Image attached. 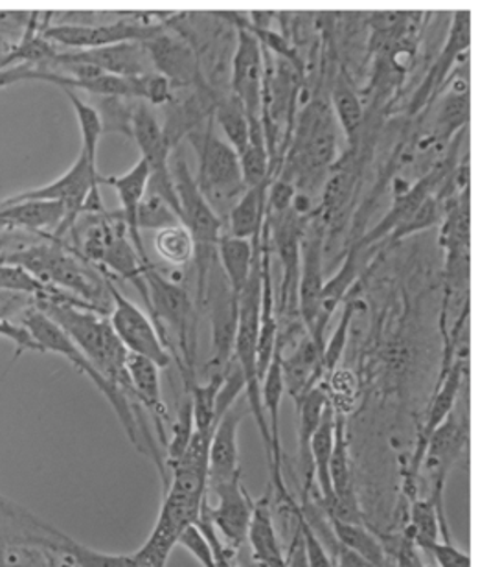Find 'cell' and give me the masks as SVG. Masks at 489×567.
<instances>
[{
  "mask_svg": "<svg viewBox=\"0 0 489 567\" xmlns=\"http://www.w3.org/2000/svg\"><path fill=\"white\" fill-rule=\"evenodd\" d=\"M35 306L69 336L72 343L76 344L85 358L93 363L94 369L111 385H115L125 399L129 400L133 410H136L138 405H136L135 393L131 388L129 374L125 367L127 350L121 343V339L116 338L110 319L98 311L87 310L82 306L54 302V300H38Z\"/></svg>",
  "mask_w": 489,
  "mask_h": 567,
  "instance_id": "obj_1",
  "label": "cell"
},
{
  "mask_svg": "<svg viewBox=\"0 0 489 567\" xmlns=\"http://www.w3.org/2000/svg\"><path fill=\"white\" fill-rule=\"evenodd\" d=\"M19 322H21L22 327L27 328L28 332L32 333L33 339L38 341L41 352H52V354L65 358L74 369L85 374L98 388L100 393L104 394L105 400L110 402L111 408L115 411V415L118 416V421H121L131 444L138 452L146 453V446H144V441H142L141 424H138V419H136L135 410L129 404V400L125 399L124 394L115 385H111L94 369L93 363L85 358V354H83L82 350L77 349L76 344L72 343L69 336L55 322L50 321L49 317L44 316L38 306L27 311Z\"/></svg>",
  "mask_w": 489,
  "mask_h": 567,
  "instance_id": "obj_2",
  "label": "cell"
},
{
  "mask_svg": "<svg viewBox=\"0 0 489 567\" xmlns=\"http://www.w3.org/2000/svg\"><path fill=\"white\" fill-rule=\"evenodd\" d=\"M197 141H199L197 144L199 169H197L196 181L199 190L212 208L219 205L235 207V203L247 190L238 153L229 146V142L218 137L212 118Z\"/></svg>",
  "mask_w": 489,
  "mask_h": 567,
  "instance_id": "obj_3",
  "label": "cell"
},
{
  "mask_svg": "<svg viewBox=\"0 0 489 567\" xmlns=\"http://www.w3.org/2000/svg\"><path fill=\"white\" fill-rule=\"evenodd\" d=\"M169 172L179 202L180 224L190 233L196 249H216L223 236V219L202 196L196 175L180 153L169 157Z\"/></svg>",
  "mask_w": 489,
  "mask_h": 567,
  "instance_id": "obj_4",
  "label": "cell"
},
{
  "mask_svg": "<svg viewBox=\"0 0 489 567\" xmlns=\"http://www.w3.org/2000/svg\"><path fill=\"white\" fill-rule=\"evenodd\" d=\"M164 30L158 22L122 19L107 24H55L44 30L43 38L69 50H93L121 43H147Z\"/></svg>",
  "mask_w": 489,
  "mask_h": 567,
  "instance_id": "obj_5",
  "label": "cell"
},
{
  "mask_svg": "<svg viewBox=\"0 0 489 567\" xmlns=\"http://www.w3.org/2000/svg\"><path fill=\"white\" fill-rule=\"evenodd\" d=\"M111 311L110 322L129 354L142 355L152 360L158 369L171 363V355L164 347L157 328L147 313L133 305L121 289L110 279Z\"/></svg>",
  "mask_w": 489,
  "mask_h": 567,
  "instance_id": "obj_6",
  "label": "cell"
},
{
  "mask_svg": "<svg viewBox=\"0 0 489 567\" xmlns=\"http://www.w3.org/2000/svg\"><path fill=\"white\" fill-rule=\"evenodd\" d=\"M261 41L254 30L241 28L238 33L235 60H232V96L241 105L249 121L263 122V96H266V60Z\"/></svg>",
  "mask_w": 489,
  "mask_h": 567,
  "instance_id": "obj_7",
  "label": "cell"
},
{
  "mask_svg": "<svg viewBox=\"0 0 489 567\" xmlns=\"http://www.w3.org/2000/svg\"><path fill=\"white\" fill-rule=\"evenodd\" d=\"M216 494V505L210 507L207 499L202 503V513L210 519L214 529L221 535L223 546L232 555L243 549L249 535L250 516L254 508V499L245 491L241 480L230 481L223 485L208 486Z\"/></svg>",
  "mask_w": 489,
  "mask_h": 567,
  "instance_id": "obj_8",
  "label": "cell"
},
{
  "mask_svg": "<svg viewBox=\"0 0 489 567\" xmlns=\"http://www.w3.org/2000/svg\"><path fill=\"white\" fill-rule=\"evenodd\" d=\"M58 63H83L105 74L121 78L144 76L155 72L146 43H121L104 47V49L69 50V52L58 50L52 55V60L41 66L58 65Z\"/></svg>",
  "mask_w": 489,
  "mask_h": 567,
  "instance_id": "obj_9",
  "label": "cell"
},
{
  "mask_svg": "<svg viewBox=\"0 0 489 567\" xmlns=\"http://www.w3.org/2000/svg\"><path fill=\"white\" fill-rule=\"evenodd\" d=\"M249 408L232 405L214 425L210 453H208V486L223 485L241 480L238 431Z\"/></svg>",
  "mask_w": 489,
  "mask_h": 567,
  "instance_id": "obj_10",
  "label": "cell"
},
{
  "mask_svg": "<svg viewBox=\"0 0 489 567\" xmlns=\"http://www.w3.org/2000/svg\"><path fill=\"white\" fill-rule=\"evenodd\" d=\"M462 360L455 361L447 371L441 372L440 385L436 389L435 399H433V404L429 408V415H427L424 430H422V435L418 439V446L414 450L413 458H410V464H408L405 488H407L410 496L414 494V486H416V481H418L422 461H424L425 450H427L430 436L447 421V416L451 415L455 405H457L458 393H460V388H462Z\"/></svg>",
  "mask_w": 489,
  "mask_h": 567,
  "instance_id": "obj_11",
  "label": "cell"
},
{
  "mask_svg": "<svg viewBox=\"0 0 489 567\" xmlns=\"http://www.w3.org/2000/svg\"><path fill=\"white\" fill-rule=\"evenodd\" d=\"M146 49L152 58L153 71L166 78L171 87H190L202 82L197 54L179 35H169L164 30L160 35L147 41Z\"/></svg>",
  "mask_w": 489,
  "mask_h": 567,
  "instance_id": "obj_12",
  "label": "cell"
},
{
  "mask_svg": "<svg viewBox=\"0 0 489 567\" xmlns=\"http://www.w3.org/2000/svg\"><path fill=\"white\" fill-rule=\"evenodd\" d=\"M322 236L319 227L305 235L302 244V274L299 275V313L308 336H313L321 313L322 291Z\"/></svg>",
  "mask_w": 489,
  "mask_h": 567,
  "instance_id": "obj_13",
  "label": "cell"
},
{
  "mask_svg": "<svg viewBox=\"0 0 489 567\" xmlns=\"http://www.w3.org/2000/svg\"><path fill=\"white\" fill-rule=\"evenodd\" d=\"M147 181H149V169L142 158L124 175L102 177V185L113 186L116 196L121 199V213L118 214L125 224L131 244L135 246L136 252L141 255L144 262H149V258H147L146 247L142 244V235L138 230V207H141L142 197L146 194Z\"/></svg>",
  "mask_w": 489,
  "mask_h": 567,
  "instance_id": "obj_14",
  "label": "cell"
},
{
  "mask_svg": "<svg viewBox=\"0 0 489 567\" xmlns=\"http://www.w3.org/2000/svg\"><path fill=\"white\" fill-rule=\"evenodd\" d=\"M127 374H129L131 388L135 393V402L138 408H146L152 413L158 436L166 446V427L169 422V411L164 404L163 388H160V369L152 360L142 355L127 352Z\"/></svg>",
  "mask_w": 489,
  "mask_h": 567,
  "instance_id": "obj_15",
  "label": "cell"
},
{
  "mask_svg": "<svg viewBox=\"0 0 489 567\" xmlns=\"http://www.w3.org/2000/svg\"><path fill=\"white\" fill-rule=\"evenodd\" d=\"M322 352L324 347L316 343L305 332L304 339L296 344L293 354L283 358L282 352V377L283 388L289 396L294 400V404L304 399L311 389L316 388L321 378L324 377L322 369Z\"/></svg>",
  "mask_w": 489,
  "mask_h": 567,
  "instance_id": "obj_16",
  "label": "cell"
},
{
  "mask_svg": "<svg viewBox=\"0 0 489 567\" xmlns=\"http://www.w3.org/2000/svg\"><path fill=\"white\" fill-rule=\"evenodd\" d=\"M65 221V207L61 203L22 202L0 205V229L28 230L41 238H54Z\"/></svg>",
  "mask_w": 489,
  "mask_h": 567,
  "instance_id": "obj_17",
  "label": "cell"
},
{
  "mask_svg": "<svg viewBox=\"0 0 489 567\" xmlns=\"http://www.w3.org/2000/svg\"><path fill=\"white\" fill-rule=\"evenodd\" d=\"M330 399L322 385L311 389L304 399L296 402L299 411V464L302 474V494L304 503L310 497L313 486V463H311V439L315 435L316 427L321 424L324 411H326Z\"/></svg>",
  "mask_w": 489,
  "mask_h": 567,
  "instance_id": "obj_18",
  "label": "cell"
},
{
  "mask_svg": "<svg viewBox=\"0 0 489 567\" xmlns=\"http://www.w3.org/2000/svg\"><path fill=\"white\" fill-rule=\"evenodd\" d=\"M247 542L252 547L256 563L263 567H288V557H283V549L278 540L274 524H272L271 505H269L267 496L254 502Z\"/></svg>",
  "mask_w": 489,
  "mask_h": 567,
  "instance_id": "obj_19",
  "label": "cell"
},
{
  "mask_svg": "<svg viewBox=\"0 0 489 567\" xmlns=\"http://www.w3.org/2000/svg\"><path fill=\"white\" fill-rule=\"evenodd\" d=\"M27 514L28 522H32L33 527H38L41 533H44L46 540H43V544H46L52 551L61 553L66 558H71L76 567H127V555L96 551V549L83 546L80 542L65 535L63 530L55 529L52 525L33 518L32 514Z\"/></svg>",
  "mask_w": 489,
  "mask_h": 567,
  "instance_id": "obj_20",
  "label": "cell"
},
{
  "mask_svg": "<svg viewBox=\"0 0 489 567\" xmlns=\"http://www.w3.org/2000/svg\"><path fill=\"white\" fill-rule=\"evenodd\" d=\"M333 436H335V408L327 404L321 424L311 439V463H313V481L321 492L322 508H332V481H330V458H332Z\"/></svg>",
  "mask_w": 489,
  "mask_h": 567,
  "instance_id": "obj_21",
  "label": "cell"
},
{
  "mask_svg": "<svg viewBox=\"0 0 489 567\" xmlns=\"http://www.w3.org/2000/svg\"><path fill=\"white\" fill-rule=\"evenodd\" d=\"M216 255L232 293L240 299L254 268V246L250 240H240L223 233L216 247Z\"/></svg>",
  "mask_w": 489,
  "mask_h": 567,
  "instance_id": "obj_22",
  "label": "cell"
},
{
  "mask_svg": "<svg viewBox=\"0 0 489 567\" xmlns=\"http://www.w3.org/2000/svg\"><path fill=\"white\" fill-rule=\"evenodd\" d=\"M269 179L261 185L252 186L243 192V196L235 203L229 213V233L227 235L250 240L260 233L266 221L267 194H269Z\"/></svg>",
  "mask_w": 489,
  "mask_h": 567,
  "instance_id": "obj_23",
  "label": "cell"
},
{
  "mask_svg": "<svg viewBox=\"0 0 489 567\" xmlns=\"http://www.w3.org/2000/svg\"><path fill=\"white\" fill-rule=\"evenodd\" d=\"M333 535L341 542L346 551L354 553L366 563L377 567H386V549L363 524H350L341 519L330 518Z\"/></svg>",
  "mask_w": 489,
  "mask_h": 567,
  "instance_id": "obj_24",
  "label": "cell"
},
{
  "mask_svg": "<svg viewBox=\"0 0 489 567\" xmlns=\"http://www.w3.org/2000/svg\"><path fill=\"white\" fill-rule=\"evenodd\" d=\"M249 144L240 155L245 188H252V186L266 183L269 179V169H271V152L267 146L263 122L249 121Z\"/></svg>",
  "mask_w": 489,
  "mask_h": 567,
  "instance_id": "obj_25",
  "label": "cell"
},
{
  "mask_svg": "<svg viewBox=\"0 0 489 567\" xmlns=\"http://www.w3.org/2000/svg\"><path fill=\"white\" fill-rule=\"evenodd\" d=\"M63 93L66 94V99L72 104V110L76 113L80 132H82V153L89 158V164L98 169L100 138L104 135L102 116H100L98 110L94 105L87 104L71 89H63Z\"/></svg>",
  "mask_w": 489,
  "mask_h": 567,
  "instance_id": "obj_26",
  "label": "cell"
},
{
  "mask_svg": "<svg viewBox=\"0 0 489 567\" xmlns=\"http://www.w3.org/2000/svg\"><path fill=\"white\" fill-rule=\"evenodd\" d=\"M212 121L221 127L229 146L240 157L250 137L249 116L245 113L243 105L230 94L229 99H223L216 105Z\"/></svg>",
  "mask_w": 489,
  "mask_h": 567,
  "instance_id": "obj_27",
  "label": "cell"
},
{
  "mask_svg": "<svg viewBox=\"0 0 489 567\" xmlns=\"http://www.w3.org/2000/svg\"><path fill=\"white\" fill-rule=\"evenodd\" d=\"M155 249L164 262L174 268H183L196 257V244L190 233L183 225H175L168 229L158 230L155 236Z\"/></svg>",
  "mask_w": 489,
  "mask_h": 567,
  "instance_id": "obj_28",
  "label": "cell"
},
{
  "mask_svg": "<svg viewBox=\"0 0 489 567\" xmlns=\"http://www.w3.org/2000/svg\"><path fill=\"white\" fill-rule=\"evenodd\" d=\"M333 107H335V115L343 126L344 135L348 137L350 142H354L355 135L363 124V105H361L360 96L346 83H339L337 87L333 89Z\"/></svg>",
  "mask_w": 489,
  "mask_h": 567,
  "instance_id": "obj_29",
  "label": "cell"
},
{
  "mask_svg": "<svg viewBox=\"0 0 489 567\" xmlns=\"http://www.w3.org/2000/svg\"><path fill=\"white\" fill-rule=\"evenodd\" d=\"M180 224L179 216L163 197L147 192L138 207V230H164Z\"/></svg>",
  "mask_w": 489,
  "mask_h": 567,
  "instance_id": "obj_30",
  "label": "cell"
},
{
  "mask_svg": "<svg viewBox=\"0 0 489 567\" xmlns=\"http://www.w3.org/2000/svg\"><path fill=\"white\" fill-rule=\"evenodd\" d=\"M315 126L305 146V158L311 168H324L327 164H332L337 142H335L332 121L327 116L316 118Z\"/></svg>",
  "mask_w": 489,
  "mask_h": 567,
  "instance_id": "obj_31",
  "label": "cell"
},
{
  "mask_svg": "<svg viewBox=\"0 0 489 567\" xmlns=\"http://www.w3.org/2000/svg\"><path fill=\"white\" fill-rule=\"evenodd\" d=\"M291 513L294 514V519H296V533H299L302 546H304L305 558H308L310 567H335L332 557L327 555L326 547L316 535L315 527L311 524L310 518L302 513L300 505L291 508Z\"/></svg>",
  "mask_w": 489,
  "mask_h": 567,
  "instance_id": "obj_32",
  "label": "cell"
},
{
  "mask_svg": "<svg viewBox=\"0 0 489 567\" xmlns=\"http://www.w3.org/2000/svg\"><path fill=\"white\" fill-rule=\"evenodd\" d=\"M354 317V306H346L343 319L339 322L337 330L333 332L332 339L324 344V352H322V369H324V377H330L337 369L339 361L343 358L344 344L348 339L350 322Z\"/></svg>",
  "mask_w": 489,
  "mask_h": 567,
  "instance_id": "obj_33",
  "label": "cell"
},
{
  "mask_svg": "<svg viewBox=\"0 0 489 567\" xmlns=\"http://www.w3.org/2000/svg\"><path fill=\"white\" fill-rule=\"evenodd\" d=\"M21 82H46L55 85L58 72L49 71L43 66L27 65V63L0 69V89L10 87V85Z\"/></svg>",
  "mask_w": 489,
  "mask_h": 567,
  "instance_id": "obj_34",
  "label": "cell"
},
{
  "mask_svg": "<svg viewBox=\"0 0 489 567\" xmlns=\"http://www.w3.org/2000/svg\"><path fill=\"white\" fill-rule=\"evenodd\" d=\"M177 546L185 547L186 551L190 553L191 557L201 564V567H216L212 546H210L207 536L202 535V530L197 525H190L180 535Z\"/></svg>",
  "mask_w": 489,
  "mask_h": 567,
  "instance_id": "obj_35",
  "label": "cell"
},
{
  "mask_svg": "<svg viewBox=\"0 0 489 567\" xmlns=\"http://www.w3.org/2000/svg\"><path fill=\"white\" fill-rule=\"evenodd\" d=\"M0 338L8 339L11 343L15 344L17 352L11 360V367L15 365V361L21 358L24 352H41L38 341L33 339L32 333L28 332L27 328L22 327L21 322L8 321V319H0Z\"/></svg>",
  "mask_w": 489,
  "mask_h": 567,
  "instance_id": "obj_36",
  "label": "cell"
},
{
  "mask_svg": "<svg viewBox=\"0 0 489 567\" xmlns=\"http://www.w3.org/2000/svg\"><path fill=\"white\" fill-rule=\"evenodd\" d=\"M425 551L435 557L440 567H471V557L468 553L460 551L451 540H436Z\"/></svg>",
  "mask_w": 489,
  "mask_h": 567,
  "instance_id": "obj_37",
  "label": "cell"
},
{
  "mask_svg": "<svg viewBox=\"0 0 489 567\" xmlns=\"http://www.w3.org/2000/svg\"><path fill=\"white\" fill-rule=\"evenodd\" d=\"M350 179L348 175H337L333 177L326 186V196H324V203H326L327 210H335V208L343 205L344 199L348 197Z\"/></svg>",
  "mask_w": 489,
  "mask_h": 567,
  "instance_id": "obj_38",
  "label": "cell"
},
{
  "mask_svg": "<svg viewBox=\"0 0 489 567\" xmlns=\"http://www.w3.org/2000/svg\"><path fill=\"white\" fill-rule=\"evenodd\" d=\"M15 244H19V246H27V244H32V238L22 236L21 230L0 229V257L6 255V252L13 251V246H15Z\"/></svg>",
  "mask_w": 489,
  "mask_h": 567,
  "instance_id": "obj_39",
  "label": "cell"
},
{
  "mask_svg": "<svg viewBox=\"0 0 489 567\" xmlns=\"http://www.w3.org/2000/svg\"><path fill=\"white\" fill-rule=\"evenodd\" d=\"M288 567H310L299 533L294 536L293 546H291V551H289Z\"/></svg>",
  "mask_w": 489,
  "mask_h": 567,
  "instance_id": "obj_40",
  "label": "cell"
},
{
  "mask_svg": "<svg viewBox=\"0 0 489 567\" xmlns=\"http://www.w3.org/2000/svg\"><path fill=\"white\" fill-rule=\"evenodd\" d=\"M341 560H343V563L348 567H377L374 566V564L366 563V560L357 557V555H354V553L346 551V549H344Z\"/></svg>",
  "mask_w": 489,
  "mask_h": 567,
  "instance_id": "obj_41",
  "label": "cell"
},
{
  "mask_svg": "<svg viewBox=\"0 0 489 567\" xmlns=\"http://www.w3.org/2000/svg\"><path fill=\"white\" fill-rule=\"evenodd\" d=\"M241 567H263L261 564L256 563V560H250L249 564H245V566Z\"/></svg>",
  "mask_w": 489,
  "mask_h": 567,
  "instance_id": "obj_42",
  "label": "cell"
},
{
  "mask_svg": "<svg viewBox=\"0 0 489 567\" xmlns=\"http://www.w3.org/2000/svg\"><path fill=\"white\" fill-rule=\"evenodd\" d=\"M10 567H38V566H33V564H30V566H22V564H10Z\"/></svg>",
  "mask_w": 489,
  "mask_h": 567,
  "instance_id": "obj_43",
  "label": "cell"
},
{
  "mask_svg": "<svg viewBox=\"0 0 489 567\" xmlns=\"http://www.w3.org/2000/svg\"><path fill=\"white\" fill-rule=\"evenodd\" d=\"M6 503H8V499H6L4 496H0V507H2V505H6Z\"/></svg>",
  "mask_w": 489,
  "mask_h": 567,
  "instance_id": "obj_44",
  "label": "cell"
},
{
  "mask_svg": "<svg viewBox=\"0 0 489 567\" xmlns=\"http://www.w3.org/2000/svg\"><path fill=\"white\" fill-rule=\"evenodd\" d=\"M335 567H348V566H346V564H344L343 560H341V563H339V566H335Z\"/></svg>",
  "mask_w": 489,
  "mask_h": 567,
  "instance_id": "obj_45",
  "label": "cell"
}]
</instances>
